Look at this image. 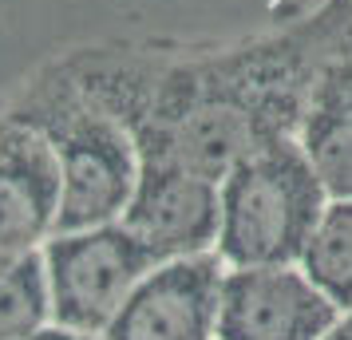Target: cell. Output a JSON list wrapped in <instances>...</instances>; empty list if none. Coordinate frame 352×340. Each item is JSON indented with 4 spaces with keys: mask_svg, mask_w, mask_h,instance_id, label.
<instances>
[{
    "mask_svg": "<svg viewBox=\"0 0 352 340\" xmlns=\"http://www.w3.org/2000/svg\"><path fill=\"white\" fill-rule=\"evenodd\" d=\"M349 36L352 0H320L281 28L230 44L115 40L60 60L131 131L139 166H186L222 182L254 150L297 139L320 64Z\"/></svg>",
    "mask_w": 352,
    "mask_h": 340,
    "instance_id": "cell-1",
    "label": "cell"
},
{
    "mask_svg": "<svg viewBox=\"0 0 352 340\" xmlns=\"http://www.w3.org/2000/svg\"><path fill=\"white\" fill-rule=\"evenodd\" d=\"M0 111L44 135L60 162V218L56 234L119 222L139 182V146L131 131L56 56L36 67Z\"/></svg>",
    "mask_w": 352,
    "mask_h": 340,
    "instance_id": "cell-2",
    "label": "cell"
},
{
    "mask_svg": "<svg viewBox=\"0 0 352 340\" xmlns=\"http://www.w3.org/2000/svg\"><path fill=\"white\" fill-rule=\"evenodd\" d=\"M218 258L226 265H297L329 206V190L297 139L254 150L222 182Z\"/></svg>",
    "mask_w": 352,
    "mask_h": 340,
    "instance_id": "cell-3",
    "label": "cell"
},
{
    "mask_svg": "<svg viewBox=\"0 0 352 340\" xmlns=\"http://www.w3.org/2000/svg\"><path fill=\"white\" fill-rule=\"evenodd\" d=\"M40 258L48 277L52 324L83 337H103L135 285L159 265V258L123 222L52 234Z\"/></svg>",
    "mask_w": 352,
    "mask_h": 340,
    "instance_id": "cell-4",
    "label": "cell"
},
{
    "mask_svg": "<svg viewBox=\"0 0 352 340\" xmlns=\"http://www.w3.org/2000/svg\"><path fill=\"white\" fill-rule=\"evenodd\" d=\"M340 308L301 265H226L218 340H324Z\"/></svg>",
    "mask_w": 352,
    "mask_h": 340,
    "instance_id": "cell-5",
    "label": "cell"
},
{
    "mask_svg": "<svg viewBox=\"0 0 352 340\" xmlns=\"http://www.w3.org/2000/svg\"><path fill=\"white\" fill-rule=\"evenodd\" d=\"M222 277L218 249L159 261L99 340H218Z\"/></svg>",
    "mask_w": 352,
    "mask_h": 340,
    "instance_id": "cell-6",
    "label": "cell"
},
{
    "mask_svg": "<svg viewBox=\"0 0 352 340\" xmlns=\"http://www.w3.org/2000/svg\"><path fill=\"white\" fill-rule=\"evenodd\" d=\"M159 261L210 253L218 245V182L186 166H139V182L119 218Z\"/></svg>",
    "mask_w": 352,
    "mask_h": 340,
    "instance_id": "cell-7",
    "label": "cell"
},
{
    "mask_svg": "<svg viewBox=\"0 0 352 340\" xmlns=\"http://www.w3.org/2000/svg\"><path fill=\"white\" fill-rule=\"evenodd\" d=\"M60 218V162L44 135L0 111V269L40 253Z\"/></svg>",
    "mask_w": 352,
    "mask_h": 340,
    "instance_id": "cell-8",
    "label": "cell"
},
{
    "mask_svg": "<svg viewBox=\"0 0 352 340\" xmlns=\"http://www.w3.org/2000/svg\"><path fill=\"white\" fill-rule=\"evenodd\" d=\"M297 143L329 198H352V36L320 64Z\"/></svg>",
    "mask_w": 352,
    "mask_h": 340,
    "instance_id": "cell-9",
    "label": "cell"
},
{
    "mask_svg": "<svg viewBox=\"0 0 352 340\" xmlns=\"http://www.w3.org/2000/svg\"><path fill=\"white\" fill-rule=\"evenodd\" d=\"M297 265L340 313H352V198H329Z\"/></svg>",
    "mask_w": 352,
    "mask_h": 340,
    "instance_id": "cell-10",
    "label": "cell"
},
{
    "mask_svg": "<svg viewBox=\"0 0 352 340\" xmlns=\"http://www.w3.org/2000/svg\"><path fill=\"white\" fill-rule=\"evenodd\" d=\"M52 324L44 258H20L0 269V340H20Z\"/></svg>",
    "mask_w": 352,
    "mask_h": 340,
    "instance_id": "cell-11",
    "label": "cell"
},
{
    "mask_svg": "<svg viewBox=\"0 0 352 340\" xmlns=\"http://www.w3.org/2000/svg\"><path fill=\"white\" fill-rule=\"evenodd\" d=\"M20 340H99V337H83V332L64 328V324H44V328H36V332H28V337H20Z\"/></svg>",
    "mask_w": 352,
    "mask_h": 340,
    "instance_id": "cell-12",
    "label": "cell"
},
{
    "mask_svg": "<svg viewBox=\"0 0 352 340\" xmlns=\"http://www.w3.org/2000/svg\"><path fill=\"white\" fill-rule=\"evenodd\" d=\"M324 340H352V313H340V321L333 324V332Z\"/></svg>",
    "mask_w": 352,
    "mask_h": 340,
    "instance_id": "cell-13",
    "label": "cell"
}]
</instances>
